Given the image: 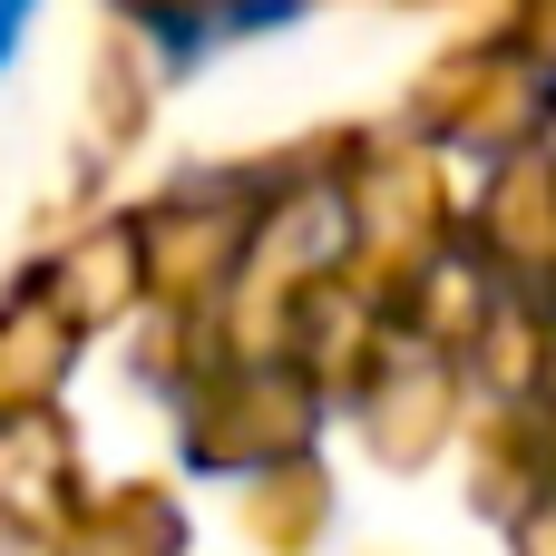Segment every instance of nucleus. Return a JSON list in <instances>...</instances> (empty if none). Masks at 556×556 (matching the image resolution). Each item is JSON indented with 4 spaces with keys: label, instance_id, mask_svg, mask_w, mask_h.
Returning <instances> with one entry per match:
<instances>
[{
    "label": "nucleus",
    "instance_id": "nucleus-1",
    "mask_svg": "<svg viewBox=\"0 0 556 556\" xmlns=\"http://www.w3.org/2000/svg\"><path fill=\"white\" fill-rule=\"evenodd\" d=\"M29 20H39V0H0V68L20 59V39H29Z\"/></svg>",
    "mask_w": 556,
    "mask_h": 556
}]
</instances>
